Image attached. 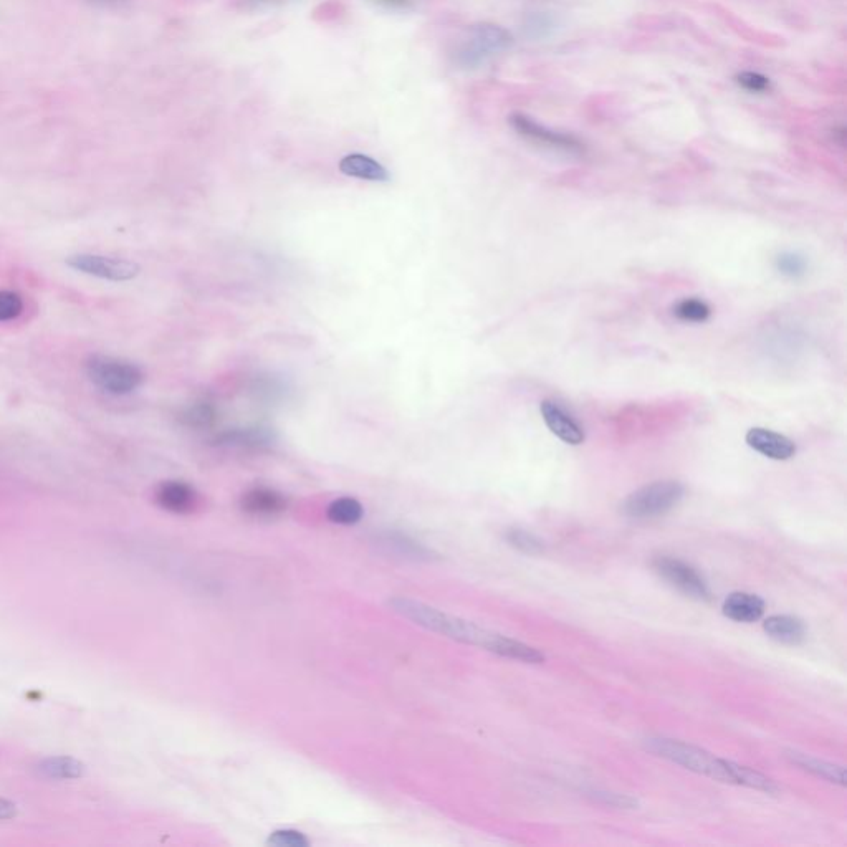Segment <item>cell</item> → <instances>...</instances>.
<instances>
[{
  "mask_svg": "<svg viewBox=\"0 0 847 847\" xmlns=\"http://www.w3.org/2000/svg\"><path fill=\"white\" fill-rule=\"evenodd\" d=\"M654 570L674 588L687 594L690 598L699 601H710L712 591L709 584L702 578L694 566L687 565L685 561L670 558V556H659L654 560Z\"/></svg>",
  "mask_w": 847,
  "mask_h": 847,
  "instance_id": "cell-7",
  "label": "cell"
},
{
  "mask_svg": "<svg viewBox=\"0 0 847 847\" xmlns=\"http://www.w3.org/2000/svg\"><path fill=\"white\" fill-rule=\"evenodd\" d=\"M728 770L732 775L733 785H742L752 788V790L763 791L768 795H776L778 786L775 781L770 780L768 776L761 775L758 771L748 768V766L737 765L733 761H728Z\"/></svg>",
  "mask_w": 847,
  "mask_h": 847,
  "instance_id": "cell-21",
  "label": "cell"
},
{
  "mask_svg": "<svg viewBox=\"0 0 847 847\" xmlns=\"http://www.w3.org/2000/svg\"><path fill=\"white\" fill-rule=\"evenodd\" d=\"M35 775L42 780L68 781L83 778L87 773V765L73 757H47L37 761L34 766Z\"/></svg>",
  "mask_w": 847,
  "mask_h": 847,
  "instance_id": "cell-14",
  "label": "cell"
},
{
  "mask_svg": "<svg viewBox=\"0 0 847 847\" xmlns=\"http://www.w3.org/2000/svg\"><path fill=\"white\" fill-rule=\"evenodd\" d=\"M763 629L771 639L788 646H796L806 639V626L795 616H771L763 623Z\"/></svg>",
  "mask_w": 847,
  "mask_h": 847,
  "instance_id": "cell-18",
  "label": "cell"
},
{
  "mask_svg": "<svg viewBox=\"0 0 847 847\" xmlns=\"http://www.w3.org/2000/svg\"><path fill=\"white\" fill-rule=\"evenodd\" d=\"M737 83L750 93H765L770 90V78L757 72H742L737 75Z\"/></svg>",
  "mask_w": 847,
  "mask_h": 847,
  "instance_id": "cell-29",
  "label": "cell"
},
{
  "mask_svg": "<svg viewBox=\"0 0 847 847\" xmlns=\"http://www.w3.org/2000/svg\"><path fill=\"white\" fill-rule=\"evenodd\" d=\"M508 123L515 133L520 134L527 141L540 144L543 148L570 154V156H583L584 151H586L584 144L573 134L550 130V128L540 125L538 121L533 120L530 116L522 115V113H515V115L510 116Z\"/></svg>",
  "mask_w": 847,
  "mask_h": 847,
  "instance_id": "cell-6",
  "label": "cell"
},
{
  "mask_svg": "<svg viewBox=\"0 0 847 847\" xmlns=\"http://www.w3.org/2000/svg\"><path fill=\"white\" fill-rule=\"evenodd\" d=\"M647 748L652 753H656L657 757L666 758L675 765L684 766L687 770L695 771L699 775L709 776L722 783H733L732 775L728 770V760L714 757L712 753L705 752L702 748L670 740V738H651L647 740Z\"/></svg>",
  "mask_w": 847,
  "mask_h": 847,
  "instance_id": "cell-4",
  "label": "cell"
},
{
  "mask_svg": "<svg viewBox=\"0 0 847 847\" xmlns=\"http://www.w3.org/2000/svg\"><path fill=\"white\" fill-rule=\"evenodd\" d=\"M505 540L508 541V545L517 548L522 553H527V555H540V553L545 551L543 541L538 536L533 535V533L522 530V528H510L505 533Z\"/></svg>",
  "mask_w": 847,
  "mask_h": 847,
  "instance_id": "cell-25",
  "label": "cell"
},
{
  "mask_svg": "<svg viewBox=\"0 0 847 847\" xmlns=\"http://www.w3.org/2000/svg\"><path fill=\"white\" fill-rule=\"evenodd\" d=\"M217 417H219V412L212 402L197 401L189 404L186 409H182L181 414H179V421L187 429L206 431L216 424Z\"/></svg>",
  "mask_w": 847,
  "mask_h": 847,
  "instance_id": "cell-19",
  "label": "cell"
},
{
  "mask_svg": "<svg viewBox=\"0 0 847 847\" xmlns=\"http://www.w3.org/2000/svg\"><path fill=\"white\" fill-rule=\"evenodd\" d=\"M790 758L795 765L801 766L803 770L813 773V775L823 778V780L831 781L836 785H846V771L843 766H836L828 761L819 760V758L809 757L804 753L791 752Z\"/></svg>",
  "mask_w": 847,
  "mask_h": 847,
  "instance_id": "cell-20",
  "label": "cell"
},
{
  "mask_svg": "<svg viewBox=\"0 0 847 847\" xmlns=\"http://www.w3.org/2000/svg\"><path fill=\"white\" fill-rule=\"evenodd\" d=\"M558 29V19L550 12H533L523 22V32L530 39H546L555 34Z\"/></svg>",
  "mask_w": 847,
  "mask_h": 847,
  "instance_id": "cell-24",
  "label": "cell"
},
{
  "mask_svg": "<svg viewBox=\"0 0 847 847\" xmlns=\"http://www.w3.org/2000/svg\"><path fill=\"white\" fill-rule=\"evenodd\" d=\"M68 267L90 277L108 280V282H128L138 277L141 268L131 260L115 259L105 255L78 254L67 259Z\"/></svg>",
  "mask_w": 847,
  "mask_h": 847,
  "instance_id": "cell-8",
  "label": "cell"
},
{
  "mask_svg": "<svg viewBox=\"0 0 847 847\" xmlns=\"http://www.w3.org/2000/svg\"><path fill=\"white\" fill-rule=\"evenodd\" d=\"M24 312V300L12 290H0V323L17 320Z\"/></svg>",
  "mask_w": 847,
  "mask_h": 847,
  "instance_id": "cell-27",
  "label": "cell"
},
{
  "mask_svg": "<svg viewBox=\"0 0 847 847\" xmlns=\"http://www.w3.org/2000/svg\"><path fill=\"white\" fill-rule=\"evenodd\" d=\"M685 495V487L675 480H659L632 492L623 502V513L636 520L666 515L674 510Z\"/></svg>",
  "mask_w": 847,
  "mask_h": 847,
  "instance_id": "cell-5",
  "label": "cell"
},
{
  "mask_svg": "<svg viewBox=\"0 0 847 847\" xmlns=\"http://www.w3.org/2000/svg\"><path fill=\"white\" fill-rule=\"evenodd\" d=\"M240 4L244 5V9H262V7H270V5H280L287 0H239Z\"/></svg>",
  "mask_w": 847,
  "mask_h": 847,
  "instance_id": "cell-33",
  "label": "cell"
},
{
  "mask_svg": "<svg viewBox=\"0 0 847 847\" xmlns=\"http://www.w3.org/2000/svg\"><path fill=\"white\" fill-rule=\"evenodd\" d=\"M598 798H601L604 803L611 804V806H618V808H632V806H637V801L632 800V798L613 795V793H598Z\"/></svg>",
  "mask_w": 847,
  "mask_h": 847,
  "instance_id": "cell-31",
  "label": "cell"
},
{
  "mask_svg": "<svg viewBox=\"0 0 847 847\" xmlns=\"http://www.w3.org/2000/svg\"><path fill=\"white\" fill-rule=\"evenodd\" d=\"M376 543L383 546L384 550L389 551V553H393L399 558H406V560L431 561L436 556L434 551L429 550L427 546L422 545L411 536L404 535V533H379L376 536Z\"/></svg>",
  "mask_w": 847,
  "mask_h": 847,
  "instance_id": "cell-15",
  "label": "cell"
},
{
  "mask_svg": "<svg viewBox=\"0 0 847 847\" xmlns=\"http://www.w3.org/2000/svg\"><path fill=\"white\" fill-rule=\"evenodd\" d=\"M722 611L735 623H755L765 613V601L752 593H732L723 601Z\"/></svg>",
  "mask_w": 847,
  "mask_h": 847,
  "instance_id": "cell-16",
  "label": "cell"
},
{
  "mask_svg": "<svg viewBox=\"0 0 847 847\" xmlns=\"http://www.w3.org/2000/svg\"><path fill=\"white\" fill-rule=\"evenodd\" d=\"M368 2L388 12H407L416 7L417 0H368Z\"/></svg>",
  "mask_w": 847,
  "mask_h": 847,
  "instance_id": "cell-30",
  "label": "cell"
},
{
  "mask_svg": "<svg viewBox=\"0 0 847 847\" xmlns=\"http://www.w3.org/2000/svg\"><path fill=\"white\" fill-rule=\"evenodd\" d=\"M85 373L96 389L110 396H128L141 388L144 381L143 369L138 364L118 356H90Z\"/></svg>",
  "mask_w": 847,
  "mask_h": 847,
  "instance_id": "cell-3",
  "label": "cell"
},
{
  "mask_svg": "<svg viewBox=\"0 0 847 847\" xmlns=\"http://www.w3.org/2000/svg\"><path fill=\"white\" fill-rule=\"evenodd\" d=\"M268 844L277 847H307L310 843L305 838V834L293 831V829H280V831L270 834Z\"/></svg>",
  "mask_w": 847,
  "mask_h": 847,
  "instance_id": "cell-28",
  "label": "cell"
},
{
  "mask_svg": "<svg viewBox=\"0 0 847 847\" xmlns=\"http://www.w3.org/2000/svg\"><path fill=\"white\" fill-rule=\"evenodd\" d=\"M156 503L166 512L186 515L197 505V492L194 487L181 480H168L156 489Z\"/></svg>",
  "mask_w": 847,
  "mask_h": 847,
  "instance_id": "cell-12",
  "label": "cell"
},
{
  "mask_svg": "<svg viewBox=\"0 0 847 847\" xmlns=\"http://www.w3.org/2000/svg\"><path fill=\"white\" fill-rule=\"evenodd\" d=\"M389 606L404 618L411 619L412 623L426 627L429 631L437 632L441 636L482 647L485 651L513 659V661L527 662V664L545 662V656L540 651H536L535 647L515 641L512 637L502 636L479 624L470 623L467 619L442 613L439 609L432 608L429 604L421 603L416 599L394 598L393 601H389Z\"/></svg>",
  "mask_w": 847,
  "mask_h": 847,
  "instance_id": "cell-1",
  "label": "cell"
},
{
  "mask_svg": "<svg viewBox=\"0 0 847 847\" xmlns=\"http://www.w3.org/2000/svg\"><path fill=\"white\" fill-rule=\"evenodd\" d=\"M15 816H17V804L5 800V798H0V823L14 819Z\"/></svg>",
  "mask_w": 847,
  "mask_h": 847,
  "instance_id": "cell-32",
  "label": "cell"
},
{
  "mask_svg": "<svg viewBox=\"0 0 847 847\" xmlns=\"http://www.w3.org/2000/svg\"><path fill=\"white\" fill-rule=\"evenodd\" d=\"M672 315L684 323H705L712 316L709 303L699 297L682 298L672 307Z\"/></svg>",
  "mask_w": 847,
  "mask_h": 847,
  "instance_id": "cell-23",
  "label": "cell"
},
{
  "mask_svg": "<svg viewBox=\"0 0 847 847\" xmlns=\"http://www.w3.org/2000/svg\"><path fill=\"white\" fill-rule=\"evenodd\" d=\"M326 517L336 525H356L364 517V508L356 498H336L328 505Z\"/></svg>",
  "mask_w": 847,
  "mask_h": 847,
  "instance_id": "cell-22",
  "label": "cell"
},
{
  "mask_svg": "<svg viewBox=\"0 0 847 847\" xmlns=\"http://www.w3.org/2000/svg\"><path fill=\"white\" fill-rule=\"evenodd\" d=\"M287 498L277 490L255 487L240 498L242 512L255 518H272L287 510Z\"/></svg>",
  "mask_w": 847,
  "mask_h": 847,
  "instance_id": "cell-11",
  "label": "cell"
},
{
  "mask_svg": "<svg viewBox=\"0 0 847 847\" xmlns=\"http://www.w3.org/2000/svg\"><path fill=\"white\" fill-rule=\"evenodd\" d=\"M775 267L783 277L798 280L808 272V260L798 252H783L776 257Z\"/></svg>",
  "mask_w": 847,
  "mask_h": 847,
  "instance_id": "cell-26",
  "label": "cell"
},
{
  "mask_svg": "<svg viewBox=\"0 0 847 847\" xmlns=\"http://www.w3.org/2000/svg\"><path fill=\"white\" fill-rule=\"evenodd\" d=\"M515 44L510 30L492 22L470 25L452 52V60L462 70H477L508 52Z\"/></svg>",
  "mask_w": 847,
  "mask_h": 847,
  "instance_id": "cell-2",
  "label": "cell"
},
{
  "mask_svg": "<svg viewBox=\"0 0 847 847\" xmlns=\"http://www.w3.org/2000/svg\"><path fill=\"white\" fill-rule=\"evenodd\" d=\"M275 442V434L267 427H240L229 429L214 439V444L237 449H264Z\"/></svg>",
  "mask_w": 847,
  "mask_h": 847,
  "instance_id": "cell-13",
  "label": "cell"
},
{
  "mask_svg": "<svg viewBox=\"0 0 847 847\" xmlns=\"http://www.w3.org/2000/svg\"><path fill=\"white\" fill-rule=\"evenodd\" d=\"M747 446L771 460H790L796 455L795 441L790 437L783 436L780 432L765 429V427H753L745 436Z\"/></svg>",
  "mask_w": 847,
  "mask_h": 847,
  "instance_id": "cell-10",
  "label": "cell"
},
{
  "mask_svg": "<svg viewBox=\"0 0 847 847\" xmlns=\"http://www.w3.org/2000/svg\"><path fill=\"white\" fill-rule=\"evenodd\" d=\"M340 171L348 178L361 179V181H389L388 169L368 154H346L340 161Z\"/></svg>",
  "mask_w": 847,
  "mask_h": 847,
  "instance_id": "cell-17",
  "label": "cell"
},
{
  "mask_svg": "<svg viewBox=\"0 0 847 847\" xmlns=\"http://www.w3.org/2000/svg\"><path fill=\"white\" fill-rule=\"evenodd\" d=\"M540 414L551 434L558 437L560 441L565 442L568 446H581L583 444L584 439H586L583 426L576 421V417L566 407L561 406L560 402L545 399L540 404Z\"/></svg>",
  "mask_w": 847,
  "mask_h": 847,
  "instance_id": "cell-9",
  "label": "cell"
}]
</instances>
